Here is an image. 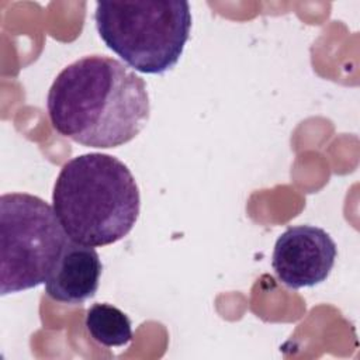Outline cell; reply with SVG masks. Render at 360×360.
Returning a JSON list of instances; mask_svg holds the SVG:
<instances>
[{
  "mask_svg": "<svg viewBox=\"0 0 360 360\" xmlns=\"http://www.w3.org/2000/svg\"><path fill=\"white\" fill-rule=\"evenodd\" d=\"M53 129L80 145L108 149L132 141L146 125V83L122 62L83 56L55 77L46 97Z\"/></svg>",
  "mask_w": 360,
  "mask_h": 360,
  "instance_id": "1",
  "label": "cell"
},
{
  "mask_svg": "<svg viewBox=\"0 0 360 360\" xmlns=\"http://www.w3.org/2000/svg\"><path fill=\"white\" fill-rule=\"evenodd\" d=\"M52 207L69 240L107 246L127 236L141 210L131 170L107 153H84L68 160L53 184Z\"/></svg>",
  "mask_w": 360,
  "mask_h": 360,
  "instance_id": "2",
  "label": "cell"
},
{
  "mask_svg": "<svg viewBox=\"0 0 360 360\" xmlns=\"http://www.w3.org/2000/svg\"><path fill=\"white\" fill-rule=\"evenodd\" d=\"M96 28L114 53L146 75L170 70L190 38L191 11L187 1H98Z\"/></svg>",
  "mask_w": 360,
  "mask_h": 360,
  "instance_id": "3",
  "label": "cell"
},
{
  "mask_svg": "<svg viewBox=\"0 0 360 360\" xmlns=\"http://www.w3.org/2000/svg\"><path fill=\"white\" fill-rule=\"evenodd\" d=\"M68 236L53 207L28 193L0 197V294L44 284Z\"/></svg>",
  "mask_w": 360,
  "mask_h": 360,
  "instance_id": "4",
  "label": "cell"
},
{
  "mask_svg": "<svg viewBox=\"0 0 360 360\" xmlns=\"http://www.w3.org/2000/svg\"><path fill=\"white\" fill-rule=\"evenodd\" d=\"M336 255V243L325 229L297 225L285 229L276 240L271 266L285 287H314L329 277Z\"/></svg>",
  "mask_w": 360,
  "mask_h": 360,
  "instance_id": "5",
  "label": "cell"
},
{
  "mask_svg": "<svg viewBox=\"0 0 360 360\" xmlns=\"http://www.w3.org/2000/svg\"><path fill=\"white\" fill-rule=\"evenodd\" d=\"M101 270L100 256L93 246L68 240L45 281V292L62 304H82L96 295Z\"/></svg>",
  "mask_w": 360,
  "mask_h": 360,
  "instance_id": "6",
  "label": "cell"
},
{
  "mask_svg": "<svg viewBox=\"0 0 360 360\" xmlns=\"http://www.w3.org/2000/svg\"><path fill=\"white\" fill-rule=\"evenodd\" d=\"M84 325L90 338L105 347L127 346L134 338L127 314L107 302L93 304L86 312Z\"/></svg>",
  "mask_w": 360,
  "mask_h": 360,
  "instance_id": "7",
  "label": "cell"
}]
</instances>
